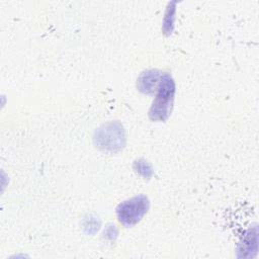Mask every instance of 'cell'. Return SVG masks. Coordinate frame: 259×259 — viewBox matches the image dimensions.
Returning a JSON list of instances; mask_svg holds the SVG:
<instances>
[{"mask_svg": "<svg viewBox=\"0 0 259 259\" xmlns=\"http://www.w3.org/2000/svg\"><path fill=\"white\" fill-rule=\"evenodd\" d=\"M175 85L172 78L165 74L161 78L160 85L155 100L153 101L150 117L153 120H164L168 117L174 99Z\"/></svg>", "mask_w": 259, "mask_h": 259, "instance_id": "cell-1", "label": "cell"}, {"mask_svg": "<svg viewBox=\"0 0 259 259\" xmlns=\"http://www.w3.org/2000/svg\"><path fill=\"white\" fill-rule=\"evenodd\" d=\"M149 202L146 196L139 195L130 200L123 201L117 207L118 220L126 227L138 223L147 212Z\"/></svg>", "mask_w": 259, "mask_h": 259, "instance_id": "cell-2", "label": "cell"}]
</instances>
